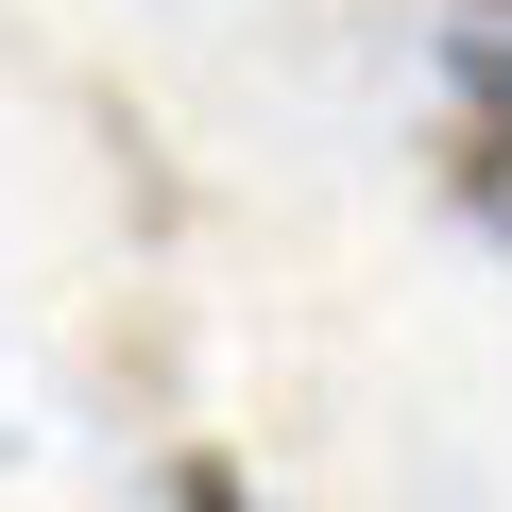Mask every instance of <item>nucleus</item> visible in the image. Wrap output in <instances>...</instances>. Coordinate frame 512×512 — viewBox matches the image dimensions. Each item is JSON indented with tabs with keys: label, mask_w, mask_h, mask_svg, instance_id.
Masks as SVG:
<instances>
[{
	"label": "nucleus",
	"mask_w": 512,
	"mask_h": 512,
	"mask_svg": "<svg viewBox=\"0 0 512 512\" xmlns=\"http://www.w3.org/2000/svg\"><path fill=\"white\" fill-rule=\"evenodd\" d=\"M171 512H256V495H239V461H222V444H188V461H171Z\"/></svg>",
	"instance_id": "obj_1"
},
{
	"label": "nucleus",
	"mask_w": 512,
	"mask_h": 512,
	"mask_svg": "<svg viewBox=\"0 0 512 512\" xmlns=\"http://www.w3.org/2000/svg\"><path fill=\"white\" fill-rule=\"evenodd\" d=\"M495 18H512V0H495Z\"/></svg>",
	"instance_id": "obj_2"
}]
</instances>
